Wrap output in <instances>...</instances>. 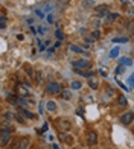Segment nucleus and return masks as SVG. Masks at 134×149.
<instances>
[{
  "mask_svg": "<svg viewBox=\"0 0 134 149\" xmlns=\"http://www.w3.org/2000/svg\"><path fill=\"white\" fill-rule=\"evenodd\" d=\"M8 122H5V123L2 125V128H0V134H2V139H0V141H2V146H8V141L11 140V132H12V128L6 125Z\"/></svg>",
  "mask_w": 134,
  "mask_h": 149,
  "instance_id": "f257e3e1",
  "label": "nucleus"
},
{
  "mask_svg": "<svg viewBox=\"0 0 134 149\" xmlns=\"http://www.w3.org/2000/svg\"><path fill=\"white\" fill-rule=\"evenodd\" d=\"M63 88L58 82H49L47 87H46V93H49V94H59Z\"/></svg>",
  "mask_w": 134,
  "mask_h": 149,
  "instance_id": "f03ea898",
  "label": "nucleus"
},
{
  "mask_svg": "<svg viewBox=\"0 0 134 149\" xmlns=\"http://www.w3.org/2000/svg\"><path fill=\"white\" fill-rule=\"evenodd\" d=\"M134 120V113L133 111H125L122 116H120V123L122 125H131Z\"/></svg>",
  "mask_w": 134,
  "mask_h": 149,
  "instance_id": "7ed1b4c3",
  "label": "nucleus"
},
{
  "mask_svg": "<svg viewBox=\"0 0 134 149\" xmlns=\"http://www.w3.org/2000/svg\"><path fill=\"white\" fill-rule=\"evenodd\" d=\"M95 12H96V15L99 18L107 17L110 14V12H108V5H98V6H95Z\"/></svg>",
  "mask_w": 134,
  "mask_h": 149,
  "instance_id": "20e7f679",
  "label": "nucleus"
},
{
  "mask_svg": "<svg viewBox=\"0 0 134 149\" xmlns=\"http://www.w3.org/2000/svg\"><path fill=\"white\" fill-rule=\"evenodd\" d=\"M70 122L69 120H66V119H61V120H58L57 122V128H58V131H61V132H67L70 130Z\"/></svg>",
  "mask_w": 134,
  "mask_h": 149,
  "instance_id": "39448f33",
  "label": "nucleus"
},
{
  "mask_svg": "<svg viewBox=\"0 0 134 149\" xmlns=\"http://www.w3.org/2000/svg\"><path fill=\"white\" fill-rule=\"evenodd\" d=\"M72 65L75 67V69H90V61L89 59H79V61H73L72 63Z\"/></svg>",
  "mask_w": 134,
  "mask_h": 149,
  "instance_id": "423d86ee",
  "label": "nucleus"
},
{
  "mask_svg": "<svg viewBox=\"0 0 134 149\" xmlns=\"http://www.w3.org/2000/svg\"><path fill=\"white\" fill-rule=\"evenodd\" d=\"M15 90H17V93H18V96H20V97H26V96H29V90L26 88V87H24L23 84H18V85L15 87Z\"/></svg>",
  "mask_w": 134,
  "mask_h": 149,
  "instance_id": "0eeeda50",
  "label": "nucleus"
},
{
  "mask_svg": "<svg viewBox=\"0 0 134 149\" xmlns=\"http://www.w3.org/2000/svg\"><path fill=\"white\" fill-rule=\"evenodd\" d=\"M87 141H89L90 146L96 145V141H98V134H96V131H90V132H89V135H87Z\"/></svg>",
  "mask_w": 134,
  "mask_h": 149,
  "instance_id": "6e6552de",
  "label": "nucleus"
},
{
  "mask_svg": "<svg viewBox=\"0 0 134 149\" xmlns=\"http://www.w3.org/2000/svg\"><path fill=\"white\" fill-rule=\"evenodd\" d=\"M20 139H12V141L8 143V149H20Z\"/></svg>",
  "mask_w": 134,
  "mask_h": 149,
  "instance_id": "1a4fd4ad",
  "label": "nucleus"
},
{
  "mask_svg": "<svg viewBox=\"0 0 134 149\" xmlns=\"http://www.w3.org/2000/svg\"><path fill=\"white\" fill-rule=\"evenodd\" d=\"M116 18H119V14H117V12H111V14H108V15L105 17V23H107V24H110V23L114 22Z\"/></svg>",
  "mask_w": 134,
  "mask_h": 149,
  "instance_id": "9d476101",
  "label": "nucleus"
},
{
  "mask_svg": "<svg viewBox=\"0 0 134 149\" xmlns=\"http://www.w3.org/2000/svg\"><path fill=\"white\" fill-rule=\"evenodd\" d=\"M29 146H31V139L29 137L22 139V141H20V149H28Z\"/></svg>",
  "mask_w": 134,
  "mask_h": 149,
  "instance_id": "9b49d317",
  "label": "nucleus"
},
{
  "mask_svg": "<svg viewBox=\"0 0 134 149\" xmlns=\"http://www.w3.org/2000/svg\"><path fill=\"white\" fill-rule=\"evenodd\" d=\"M18 111L22 113V114H23V116H24L26 119H34V117H35V114H34V113H31L29 110H26V108H20Z\"/></svg>",
  "mask_w": 134,
  "mask_h": 149,
  "instance_id": "f8f14e48",
  "label": "nucleus"
},
{
  "mask_svg": "<svg viewBox=\"0 0 134 149\" xmlns=\"http://www.w3.org/2000/svg\"><path fill=\"white\" fill-rule=\"evenodd\" d=\"M89 87H90L91 90H96L98 87H99L98 79H96V78H89Z\"/></svg>",
  "mask_w": 134,
  "mask_h": 149,
  "instance_id": "ddd939ff",
  "label": "nucleus"
},
{
  "mask_svg": "<svg viewBox=\"0 0 134 149\" xmlns=\"http://www.w3.org/2000/svg\"><path fill=\"white\" fill-rule=\"evenodd\" d=\"M59 96H61V99H64V100H70L72 99V91L70 90H63L61 93H59Z\"/></svg>",
  "mask_w": 134,
  "mask_h": 149,
  "instance_id": "4468645a",
  "label": "nucleus"
},
{
  "mask_svg": "<svg viewBox=\"0 0 134 149\" xmlns=\"http://www.w3.org/2000/svg\"><path fill=\"white\" fill-rule=\"evenodd\" d=\"M119 64L120 65H131L133 64V59L131 58H126V56H122L119 59Z\"/></svg>",
  "mask_w": 134,
  "mask_h": 149,
  "instance_id": "2eb2a0df",
  "label": "nucleus"
},
{
  "mask_svg": "<svg viewBox=\"0 0 134 149\" xmlns=\"http://www.w3.org/2000/svg\"><path fill=\"white\" fill-rule=\"evenodd\" d=\"M46 108H47V111H55L57 110V104L53 102V100H47V102H46Z\"/></svg>",
  "mask_w": 134,
  "mask_h": 149,
  "instance_id": "dca6fc26",
  "label": "nucleus"
},
{
  "mask_svg": "<svg viewBox=\"0 0 134 149\" xmlns=\"http://www.w3.org/2000/svg\"><path fill=\"white\" fill-rule=\"evenodd\" d=\"M69 49H70L72 52H75V53H82V52H84V49H81V47L76 46V44H70Z\"/></svg>",
  "mask_w": 134,
  "mask_h": 149,
  "instance_id": "f3484780",
  "label": "nucleus"
},
{
  "mask_svg": "<svg viewBox=\"0 0 134 149\" xmlns=\"http://www.w3.org/2000/svg\"><path fill=\"white\" fill-rule=\"evenodd\" d=\"M70 87H72V90H79V88H81V87H82V84L79 82V81H72Z\"/></svg>",
  "mask_w": 134,
  "mask_h": 149,
  "instance_id": "a211bd4d",
  "label": "nucleus"
},
{
  "mask_svg": "<svg viewBox=\"0 0 134 149\" xmlns=\"http://www.w3.org/2000/svg\"><path fill=\"white\" fill-rule=\"evenodd\" d=\"M63 140L66 141L67 145H72L73 143V137H72V135H69V134H64L63 135Z\"/></svg>",
  "mask_w": 134,
  "mask_h": 149,
  "instance_id": "6ab92c4d",
  "label": "nucleus"
},
{
  "mask_svg": "<svg viewBox=\"0 0 134 149\" xmlns=\"http://www.w3.org/2000/svg\"><path fill=\"white\" fill-rule=\"evenodd\" d=\"M117 104H119V105H122V107H126V104H128V102H126V97H125V96L117 97Z\"/></svg>",
  "mask_w": 134,
  "mask_h": 149,
  "instance_id": "aec40b11",
  "label": "nucleus"
},
{
  "mask_svg": "<svg viewBox=\"0 0 134 149\" xmlns=\"http://www.w3.org/2000/svg\"><path fill=\"white\" fill-rule=\"evenodd\" d=\"M3 117H5V119H8L9 122L15 119V116H14V114H12V113H9V111H5V114H3Z\"/></svg>",
  "mask_w": 134,
  "mask_h": 149,
  "instance_id": "412c9836",
  "label": "nucleus"
},
{
  "mask_svg": "<svg viewBox=\"0 0 134 149\" xmlns=\"http://www.w3.org/2000/svg\"><path fill=\"white\" fill-rule=\"evenodd\" d=\"M119 55V47H114V49H111L110 52V58H116Z\"/></svg>",
  "mask_w": 134,
  "mask_h": 149,
  "instance_id": "4be33fe9",
  "label": "nucleus"
},
{
  "mask_svg": "<svg viewBox=\"0 0 134 149\" xmlns=\"http://www.w3.org/2000/svg\"><path fill=\"white\" fill-rule=\"evenodd\" d=\"M24 70H26V73H28L29 76H34V74H35V72L31 69V65H29V64H26V65H24Z\"/></svg>",
  "mask_w": 134,
  "mask_h": 149,
  "instance_id": "5701e85b",
  "label": "nucleus"
},
{
  "mask_svg": "<svg viewBox=\"0 0 134 149\" xmlns=\"http://www.w3.org/2000/svg\"><path fill=\"white\" fill-rule=\"evenodd\" d=\"M0 28H2V29L6 28V17H5V15L0 17Z\"/></svg>",
  "mask_w": 134,
  "mask_h": 149,
  "instance_id": "b1692460",
  "label": "nucleus"
},
{
  "mask_svg": "<svg viewBox=\"0 0 134 149\" xmlns=\"http://www.w3.org/2000/svg\"><path fill=\"white\" fill-rule=\"evenodd\" d=\"M15 120L18 122V123H24V119H23V114H22V113H20V111H18V114H17V116H15Z\"/></svg>",
  "mask_w": 134,
  "mask_h": 149,
  "instance_id": "393cba45",
  "label": "nucleus"
},
{
  "mask_svg": "<svg viewBox=\"0 0 134 149\" xmlns=\"http://www.w3.org/2000/svg\"><path fill=\"white\" fill-rule=\"evenodd\" d=\"M124 72H125V65H120V64H119V65L116 67V74H120V73H124Z\"/></svg>",
  "mask_w": 134,
  "mask_h": 149,
  "instance_id": "a878e982",
  "label": "nucleus"
},
{
  "mask_svg": "<svg viewBox=\"0 0 134 149\" xmlns=\"http://www.w3.org/2000/svg\"><path fill=\"white\" fill-rule=\"evenodd\" d=\"M55 35H57V38L59 40V41H61V40H64V33L59 31V29H57V32H55Z\"/></svg>",
  "mask_w": 134,
  "mask_h": 149,
  "instance_id": "bb28decb",
  "label": "nucleus"
},
{
  "mask_svg": "<svg viewBox=\"0 0 134 149\" xmlns=\"http://www.w3.org/2000/svg\"><path fill=\"white\" fill-rule=\"evenodd\" d=\"M113 41H116V43H126V41H128V38H125V37H117V38H114V40H113Z\"/></svg>",
  "mask_w": 134,
  "mask_h": 149,
  "instance_id": "cd10ccee",
  "label": "nucleus"
},
{
  "mask_svg": "<svg viewBox=\"0 0 134 149\" xmlns=\"http://www.w3.org/2000/svg\"><path fill=\"white\" fill-rule=\"evenodd\" d=\"M105 93L108 94V96H111V97H113V96H114V94H116V93H114V90H113V88H110V87H108V88L105 90Z\"/></svg>",
  "mask_w": 134,
  "mask_h": 149,
  "instance_id": "c85d7f7f",
  "label": "nucleus"
},
{
  "mask_svg": "<svg viewBox=\"0 0 134 149\" xmlns=\"http://www.w3.org/2000/svg\"><path fill=\"white\" fill-rule=\"evenodd\" d=\"M91 37L95 38V40H99V37H100V33H99V31H93V33H91Z\"/></svg>",
  "mask_w": 134,
  "mask_h": 149,
  "instance_id": "c756f323",
  "label": "nucleus"
},
{
  "mask_svg": "<svg viewBox=\"0 0 134 149\" xmlns=\"http://www.w3.org/2000/svg\"><path fill=\"white\" fill-rule=\"evenodd\" d=\"M128 85L134 88V73H133V76H130V79H128Z\"/></svg>",
  "mask_w": 134,
  "mask_h": 149,
  "instance_id": "7c9ffc66",
  "label": "nucleus"
},
{
  "mask_svg": "<svg viewBox=\"0 0 134 149\" xmlns=\"http://www.w3.org/2000/svg\"><path fill=\"white\" fill-rule=\"evenodd\" d=\"M34 78L37 79V82H40V81H41V73H40V72H37L35 74H34Z\"/></svg>",
  "mask_w": 134,
  "mask_h": 149,
  "instance_id": "2f4dec72",
  "label": "nucleus"
},
{
  "mask_svg": "<svg viewBox=\"0 0 134 149\" xmlns=\"http://www.w3.org/2000/svg\"><path fill=\"white\" fill-rule=\"evenodd\" d=\"M126 12H128V15H134V8H133V6H130V8L126 9Z\"/></svg>",
  "mask_w": 134,
  "mask_h": 149,
  "instance_id": "473e14b6",
  "label": "nucleus"
},
{
  "mask_svg": "<svg viewBox=\"0 0 134 149\" xmlns=\"http://www.w3.org/2000/svg\"><path fill=\"white\" fill-rule=\"evenodd\" d=\"M99 73L102 74V76H107V70L105 69H99Z\"/></svg>",
  "mask_w": 134,
  "mask_h": 149,
  "instance_id": "72a5a7b5",
  "label": "nucleus"
},
{
  "mask_svg": "<svg viewBox=\"0 0 134 149\" xmlns=\"http://www.w3.org/2000/svg\"><path fill=\"white\" fill-rule=\"evenodd\" d=\"M17 40H18V41H23V40H24V35H22V33H18V35H17Z\"/></svg>",
  "mask_w": 134,
  "mask_h": 149,
  "instance_id": "f704fd0d",
  "label": "nucleus"
},
{
  "mask_svg": "<svg viewBox=\"0 0 134 149\" xmlns=\"http://www.w3.org/2000/svg\"><path fill=\"white\" fill-rule=\"evenodd\" d=\"M35 14H37V15H38L40 18H41V17H43V12H41V11H35Z\"/></svg>",
  "mask_w": 134,
  "mask_h": 149,
  "instance_id": "c9c22d12",
  "label": "nucleus"
},
{
  "mask_svg": "<svg viewBox=\"0 0 134 149\" xmlns=\"http://www.w3.org/2000/svg\"><path fill=\"white\" fill-rule=\"evenodd\" d=\"M53 149H59V148H58V145H53Z\"/></svg>",
  "mask_w": 134,
  "mask_h": 149,
  "instance_id": "e433bc0d",
  "label": "nucleus"
},
{
  "mask_svg": "<svg viewBox=\"0 0 134 149\" xmlns=\"http://www.w3.org/2000/svg\"><path fill=\"white\" fill-rule=\"evenodd\" d=\"M73 149H81V148H73Z\"/></svg>",
  "mask_w": 134,
  "mask_h": 149,
  "instance_id": "4c0bfd02",
  "label": "nucleus"
},
{
  "mask_svg": "<svg viewBox=\"0 0 134 149\" xmlns=\"http://www.w3.org/2000/svg\"><path fill=\"white\" fill-rule=\"evenodd\" d=\"M133 134H134V128H133Z\"/></svg>",
  "mask_w": 134,
  "mask_h": 149,
  "instance_id": "58836bf2",
  "label": "nucleus"
},
{
  "mask_svg": "<svg viewBox=\"0 0 134 149\" xmlns=\"http://www.w3.org/2000/svg\"><path fill=\"white\" fill-rule=\"evenodd\" d=\"M90 149H91V148H90Z\"/></svg>",
  "mask_w": 134,
  "mask_h": 149,
  "instance_id": "ea45409f",
  "label": "nucleus"
}]
</instances>
